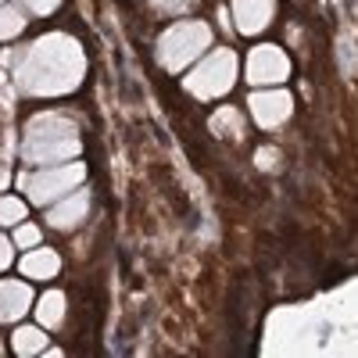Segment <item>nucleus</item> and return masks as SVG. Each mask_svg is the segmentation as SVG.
<instances>
[{
	"label": "nucleus",
	"mask_w": 358,
	"mask_h": 358,
	"mask_svg": "<svg viewBox=\"0 0 358 358\" xmlns=\"http://www.w3.org/2000/svg\"><path fill=\"white\" fill-rule=\"evenodd\" d=\"M4 65L15 79V90L25 97H65L79 90L86 76V54L76 36L47 33L22 50H11Z\"/></svg>",
	"instance_id": "1"
},
{
	"label": "nucleus",
	"mask_w": 358,
	"mask_h": 358,
	"mask_svg": "<svg viewBox=\"0 0 358 358\" xmlns=\"http://www.w3.org/2000/svg\"><path fill=\"white\" fill-rule=\"evenodd\" d=\"M83 151V133H79V118L69 111H40L25 122L22 140H18V155L25 165H62L79 158Z\"/></svg>",
	"instance_id": "2"
},
{
	"label": "nucleus",
	"mask_w": 358,
	"mask_h": 358,
	"mask_svg": "<svg viewBox=\"0 0 358 358\" xmlns=\"http://www.w3.org/2000/svg\"><path fill=\"white\" fill-rule=\"evenodd\" d=\"M208 47H212V29H208L204 22H197V18L176 22L158 36V65L165 72H183Z\"/></svg>",
	"instance_id": "3"
},
{
	"label": "nucleus",
	"mask_w": 358,
	"mask_h": 358,
	"mask_svg": "<svg viewBox=\"0 0 358 358\" xmlns=\"http://www.w3.org/2000/svg\"><path fill=\"white\" fill-rule=\"evenodd\" d=\"M83 183H86V165L79 158L62 162V165H43V169L18 176V187L29 194V204H40V208L54 204L57 197H65L69 190H76Z\"/></svg>",
	"instance_id": "4"
},
{
	"label": "nucleus",
	"mask_w": 358,
	"mask_h": 358,
	"mask_svg": "<svg viewBox=\"0 0 358 358\" xmlns=\"http://www.w3.org/2000/svg\"><path fill=\"white\" fill-rule=\"evenodd\" d=\"M233 83H236V54L229 47L204 50L201 62L194 65V72L183 79L187 94H194L197 101H215V97L229 94Z\"/></svg>",
	"instance_id": "5"
},
{
	"label": "nucleus",
	"mask_w": 358,
	"mask_h": 358,
	"mask_svg": "<svg viewBox=\"0 0 358 358\" xmlns=\"http://www.w3.org/2000/svg\"><path fill=\"white\" fill-rule=\"evenodd\" d=\"M287 76H290V57L280 47L262 43L251 50V57H248V83L251 86H276Z\"/></svg>",
	"instance_id": "6"
},
{
	"label": "nucleus",
	"mask_w": 358,
	"mask_h": 358,
	"mask_svg": "<svg viewBox=\"0 0 358 358\" xmlns=\"http://www.w3.org/2000/svg\"><path fill=\"white\" fill-rule=\"evenodd\" d=\"M90 201H94V194H90V187L83 183V187L69 190L65 197H57L54 204H47V222H50V229H62V233L76 229V226L90 215Z\"/></svg>",
	"instance_id": "7"
},
{
	"label": "nucleus",
	"mask_w": 358,
	"mask_h": 358,
	"mask_svg": "<svg viewBox=\"0 0 358 358\" xmlns=\"http://www.w3.org/2000/svg\"><path fill=\"white\" fill-rule=\"evenodd\" d=\"M248 108H251V118L262 129H276L294 115V97L287 90H258V94H251Z\"/></svg>",
	"instance_id": "8"
},
{
	"label": "nucleus",
	"mask_w": 358,
	"mask_h": 358,
	"mask_svg": "<svg viewBox=\"0 0 358 358\" xmlns=\"http://www.w3.org/2000/svg\"><path fill=\"white\" fill-rule=\"evenodd\" d=\"M273 11H276V0H233V22H236V33L258 36L262 29L273 22Z\"/></svg>",
	"instance_id": "9"
},
{
	"label": "nucleus",
	"mask_w": 358,
	"mask_h": 358,
	"mask_svg": "<svg viewBox=\"0 0 358 358\" xmlns=\"http://www.w3.org/2000/svg\"><path fill=\"white\" fill-rule=\"evenodd\" d=\"M33 287L22 280H0V322H18L33 308Z\"/></svg>",
	"instance_id": "10"
},
{
	"label": "nucleus",
	"mask_w": 358,
	"mask_h": 358,
	"mask_svg": "<svg viewBox=\"0 0 358 358\" xmlns=\"http://www.w3.org/2000/svg\"><path fill=\"white\" fill-rule=\"evenodd\" d=\"M18 268H22L25 280H50V276H57V268H62V258H57V251L36 244V248H29L22 255Z\"/></svg>",
	"instance_id": "11"
},
{
	"label": "nucleus",
	"mask_w": 358,
	"mask_h": 358,
	"mask_svg": "<svg viewBox=\"0 0 358 358\" xmlns=\"http://www.w3.org/2000/svg\"><path fill=\"white\" fill-rule=\"evenodd\" d=\"M36 308V322L43 326V330H57V326L65 322V294L62 290H47V294H40V301H33Z\"/></svg>",
	"instance_id": "12"
},
{
	"label": "nucleus",
	"mask_w": 358,
	"mask_h": 358,
	"mask_svg": "<svg viewBox=\"0 0 358 358\" xmlns=\"http://www.w3.org/2000/svg\"><path fill=\"white\" fill-rule=\"evenodd\" d=\"M11 348H15V355H22V358L43 355V348H47V330H43L40 322H36V326H15Z\"/></svg>",
	"instance_id": "13"
},
{
	"label": "nucleus",
	"mask_w": 358,
	"mask_h": 358,
	"mask_svg": "<svg viewBox=\"0 0 358 358\" xmlns=\"http://www.w3.org/2000/svg\"><path fill=\"white\" fill-rule=\"evenodd\" d=\"M212 133L215 136H226V140H241L244 136V115L236 111V108H219L215 115H212Z\"/></svg>",
	"instance_id": "14"
},
{
	"label": "nucleus",
	"mask_w": 358,
	"mask_h": 358,
	"mask_svg": "<svg viewBox=\"0 0 358 358\" xmlns=\"http://www.w3.org/2000/svg\"><path fill=\"white\" fill-rule=\"evenodd\" d=\"M25 29V11L22 4H0V40H15Z\"/></svg>",
	"instance_id": "15"
},
{
	"label": "nucleus",
	"mask_w": 358,
	"mask_h": 358,
	"mask_svg": "<svg viewBox=\"0 0 358 358\" xmlns=\"http://www.w3.org/2000/svg\"><path fill=\"white\" fill-rule=\"evenodd\" d=\"M25 215H29V204L22 197H15V194L0 197V226H18Z\"/></svg>",
	"instance_id": "16"
},
{
	"label": "nucleus",
	"mask_w": 358,
	"mask_h": 358,
	"mask_svg": "<svg viewBox=\"0 0 358 358\" xmlns=\"http://www.w3.org/2000/svg\"><path fill=\"white\" fill-rule=\"evenodd\" d=\"M40 241H43V233H40V226H33V222H25V219H22V222L15 226V236H11V244H15V248L29 251V248H36Z\"/></svg>",
	"instance_id": "17"
},
{
	"label": "nucleus",
	"mask_w": 358,
	"mask_h": 358,
	"mask_svg": "<svg viewBox=\"0 0 358 358\" xmlns=\"http://www.w3.org/2000/svg\"><path fill=\"white\" fill-rule=\"evenodd\" d=\"M255 165L262 172H276L280 169V151H276V147H262V151L255 155Z\"/></svg>",
	"instance_id": "18"
},
{
	"label": "nucleus",
	"mask_w": 358,
	"mask_h": 358,
	"mask_svg": "<svg viewBox=\"0 0 358 358\" xmlns=\"http://www.w3.org/2000/svg\"><path fill=\"white\" fill-rule=\"evenodd\" d=\"M197 4V0H155V11L158 15H183Z\"/></svg>",
	"instance_id": "19"
},
{
	"label": "nucleus",
	"mask_w": 358,
	"mask_h": 358,
	"mask_svg": "<svg viewBox=\"0 0 358 358\" xmlns=\"http://www.w3.org/2000/svg\"><path fill=\"white\" fill-rule=\"evenodd\" d=\"M18 4L25 8V11H33V15H54L57 11V4H62V0H18Z\"/></svg>",
	"instance_id": "20"
},
{
	"label": "nucleus",
	"mask_w": 358,
	"mask_h": 358,
	"mask_svg": "<svg viewBox=\"0 0 358 358\" xmlns=\"http://www.w3.org/2000/svg\"><path fill=\"white\" fill-rule=\"evenodd\" d=\"M11 262H15V244H11V236L0 233V273L11 268Z\"/></svg>",
	"instance_id": "21"
},
{
	"label": "nucleus",
	"mask_w": 358,
	"mask_h": 358,
	"mask_svg": "<svg viewBox=\"0 0 358 358\" xmlns=\"http://www.w3.org/2000/svg\"><path fill=\"white\" fill-rule=\"evenodd\" d=\"M8 183H11V172H8V165H0V194H4Z\"/></svg>",
	"instance_id": "22"
},
{
	"label": "nucleus",
	"mask_w": 358,
	"mask_h": 358,
	"mask_svg": "<svg viewBox=\"0 0 358 358\" xmlns=\"http://www.w3.org/2000/svg\"><path fill=\"white\" fill-rule=\"evenodd\" d=\"M0 355H4V344H0Z\"/></svg>",
	"instance_id": "23"
},
{
	"label": "nucleus",
	"mask_w": 358,
	"mask_h": 358,
	"mask_svg": "<svg viewBox=\"0 0 358 358\" xmlns=\"http://www.w3.org/2000/svg\"><path fill=\"white\" fill-rule=\"evenodd\" d=\"M0 4H4V0H0Z\"/></svg>",
	"instance_id": "24"
}]
</instances>
